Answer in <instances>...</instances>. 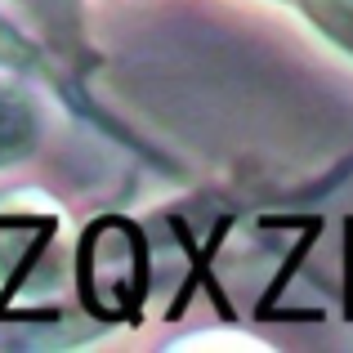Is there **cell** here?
Returning a JSON list of instances; mask_svg holds the SVG:
<instances>
[{
  "instance_id": "obj_1",
  "label": "cell",
  "mask_w": 353,
  "mask_h": 353,
  "mask_svg": "<svg viewBox=\"0 0 353 353\" xmlns=\"http://www.w3.org/2000/svg\"><path fill=\"white\" fill-rule=\"evenodd\" d=\"M81 282L99 313H125L143 286V250L125 224L108 219L90 233L81 250Z\"/></svg>"
}]
</instances>
